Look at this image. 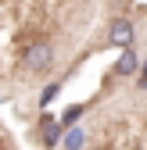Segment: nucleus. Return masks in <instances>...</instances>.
Wrapping results in <instances>:
<instances>
[{"label": "nucleus", "mask_w": 147, "mask_h": 150, "mask_svg": "<svg viewBox=\"0 0 147 150\" xmlns=\"http://www.w3.org/2000/svg\"><path fill=\"white\" fill-rule=\"evenodd\" d=\"M54 43L50 40H32L22 47V57H18V71H22V79L36 82V79H47L54 71Z\"/></svg>", "instance_id": "nucleus-1"}, {"label": "nucleus", "mask_w": 147, "mask_h": 150, "mask_svg": "<svg viewBox=\"0 0 147 150\" xmlns=\"http://www.w3.org/2000/svg\"><path fill=\"white\" fill-rule=\"evenodd\" d=\"M133 43H136V25L129 18H111V25H108V47L133 50Z\"/></svg>", "instance_id": "nucleus-2"}, {"label": "nucleus", "mask_w": 147, "mask_h": 150, "mask_svg": "<svg viewBox=\"0 0 147 150\" xmlns=\"http://www.w3.org/2000/svg\"><path fill=\"white\" fill-rule=\"evenodd\" d=\"M36 129H43V132H40L43 146H54V143L61 139V122H54L50 115H43V118H40V125H36Z\"/></svg>", "instance_id": "nucleus-3"}, {"label": "nucleus", "mask_w": 147, "mask_h": 150, "mask_svg": "<svg viewBox=\"0 0 147 150\" xmlns=\"http://www.w3.org/2000/svg\"><path fill=\"white\" fill-rule=\"evenodd\" d=\"M136 68H140L136 54H133V50H122V57H118V64H115V75H118V79H133Z\"/></svg>", "instance_id": "nucleus-4"}, {"label": "nucleus", "mask_w": 147, "mask_h": 150, "mask_svg": "<svg viewBox=\"0 0 147 150\" xmlns=\"http://www.w3.org/2000/svg\"><path fill=\"white\" fill-rule=\"evenodd\" d=\"M83 143H86V132H83L79 125H76V129H72V132L61 139V146H65V150H83Z\"/></svg>", "instance_id": "nucleus-5"}, {"label": "nucleus", "mask_w": 147, "mask_h": 150, "mask_svg": "<svg viewBox=\"0 0 147 150\" xmlns=\"http://www.w3.org/2000/svg\"><path fill=\"white\" fill-rule=\"evenodd\" d=\"M83 111H86V104H68V107H65V115H61V129H65V125H76Z\"/></svg>", "instance_id": "nucleus-6"}, {"label": "nucleus", "mask_w": 147, "mask_h": 150, "mask_svg": "<svg viewBox=\"0 0 147 150\" xmlns=\"http://www.w3.org/2000/svg\"><path fill=\"white\" fill-rule=\"evenodd\" d=\"M58 89H61V82H50V86H47V89L40 93V104L47 107V104H50V97H54V93H58Z\"/></svg>", "instance_id": "nucleus-7"}, {"label": "nucleus", "mask_w": 147, "mask_h": 150, "mask_svg": "<svg viewBox=\"0 0 147 150\" xmlns=\"http://www.w3.org/2000/svg\"><path fill=\"white\" fill-rule=\"evenodd\" d=\"M140 71H143V75H140V89H147V61L140 64Z\"/></svg>", "instance_id": "nucleus-8"}]
</instances>
